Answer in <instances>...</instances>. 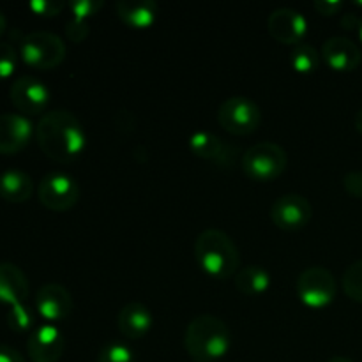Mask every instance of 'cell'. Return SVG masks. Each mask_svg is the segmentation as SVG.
I'll return each instance as SVG.
<instances>
[{"label":"cell","instance_id":"obj_1","mask_svg":"<svg viewBox=\"0 0 362 362\" xmlns=\"http://www.w3.org/2000/svg\"><path fill=\"white\" fill-rule=\"evenodd\" d=\"M35 141L46 158L67 165L83 154L87 133L83 124L69 110H52L39 119Z\"/></svg>","mask_w":362,"mask_h":362},{"label":"cell","instance_id":"obj_2","mask_svg":"<svg viewBox=\"0 0 362 362\" xmlns=\"http://www.w3.org/2000/svg\"><path fill=\"white\" fill-rule=\"evenodd\" d=\"M194 262L207 276L228 279L239 272L240 253L232 237L219 228H207L194 239Z\"/></svg>","mask_w":362,"mask_h":362},{"label":"cell","instance_id":"obj_3","mask_svg":"<svg viewBox=\"0 0 362 362\" xmlns=\"http://www.w3.org/2000/svg\"><path fill=\"white\" fill-rule=\"evenodd\" d=\"M232 346L230 329L214 315H198L184 332V349L194 362H216L228 354Z\"/></svg>","mask_w":362,"mask_h":362},{"label":"cell","instance_id":"obj_4","mask_svg":"<svg viewBox=\"0 0 362 362\" xmlns=\"http://www.w3.org/2000/svg\"><path fill=\"white\" fill-rule=\"evenodd\" d=\"M286 151L274 141H258L240 158V168L255 182H271L278 179L286 170Z\"/></svg>","mask_w":362,"mask_h":362},{"label":"cell","instance_id":"obj_5","mask_svg":"<svg viewBox=\"0 0 362 362\" xmlns=\"http://www.w3.org/2000/svg\"><path fill=\"white\" fill-rule=\"evenodd\" d=\"M66 53V42L53 32H28L20 41V59L32 69H55L64 62Z\"/></svg>","mask_w":362,"mask_h":362},{"label":"cell","instance_id":"obj_6","mask_svg":"<svg viewBox=\"0 0 362 362\" xmlns=\"http://www.w3.org/2000/svg\"><path fill=\"white\" fill-rule=\"evenodd\" d=\"M218 122L233 136H247L260 127L262 110L246 95H232L219 105Z\"/></svg>","mask_w":362,"mask_h":362},{"label":"cell","instance_id":"obj_7","mask_svg":"<svg viewBox=\"0 0 362 362\" xmlns=\"http://www.w3.org/2000/svg\"><path fill=\"white\" fill-rule=\"evenodd\" d=\"M296 292L304 306L311 310H322L336 299L338 283L329 269L315 265L300 272L296 281Z\"/></svg>","mask_w":362,"mask_h":362},{"label":"cell","instance_id":"obj_8","mask_svg":"<svg viewBox=\"0 0 362 362\" xmlns=\"http://www.w3.org/2000/svg\"><path fill=\"white\" fill-rule=\"evenodd\" d=\"M81 187L76 179L64 172L46 173L37 184L39 204L52 212H66L78 204Z\"/></svg>","mask_w":362,"mask_h":362},{"label":"cell","instance_id":"obj_9","mask_svg":"<svg viewBox=\"0 0 362 362\" xmlns=\"http://www.w3.org/2000/svg\"><path fill=\"white\" fill-rule=\"evenodd\" d=\"M9 98L14 108L25 117L45 115V110L49 105V88L42 83L39 78L35 76H25L16 78L9 87Z\"/></svg>","mask_w":362,"mask_h":362},{"label":"cell","instance_id":"obj_10","mask_svg":"<svg viewBox=\"0 0 362 362\" xmlns=\"http://www.w3.org/2000/svg\"><path fill=\"white\" fill-rule=\"evenodd\" d=\"M311 218H313V207L303 194H283L271 207L272 223L285 232H299L306 228Z\"/></svg>","mask_w":362,"mask_h":362},{"label":"cell","instance_id":"obj_11","mask_svg":"<svg viewBox=\"0 0 362 362\" xmlns=\"http://www.w3.org/2000/svg\"><path fill=\"white\" fill-rule=\"evenodd\" d=\"M267 32L274 41L286 46H297L304 42L308 34V20L300 11L292 7L274 9L267 18Z\"/></svg>","mask_w":362,"mask_h":362},{"label":"cell","instance_id":"obj_12","mask_svg":"<svg viewBox=\"0 0 362 362\" xmlns=\"http://www.w3.org/2000/svg\"><path fill=\"white\" fill-rule=\"evenodd\" d=\"M66 350V338L53 324L37 325L27 339V354L32 362H59Z\"/></svg>","mask_w":362,"mask_h":362},{"label":"cell","instance_id":"obj_13","mask_svg":"<svg viewBox=\"0 0 362 362\" xmlns=\"http://www.w3.org/2000/svg\"><path fill=\"white\" fill-rule=\"evenodd\" d=\"M34 136L35 127L28 117L21 113H0V154H18Z\"/></svg>","mask_w":362,"mask_h":362},{"label":"cell","instance_id":"obj_14","mask_svg":"<svg viewBox=\"0 0 362 362\" xmlns=\"http://www.w3.org/2000/svg\"><path fill=\"white\" fill-rule=\"evenodd\" d=\"M189 151L197 158L212 161L219 168H232L239 156V151L233 145L225 144L218 134L209 133V131H197L191 134Z\"/></svg>","mask_w":362,"mask_h":362},{"label":"cell","instance_id":"obj_15","mask_svg":"<svg viewBox=\"0 0 362 362\" xmlns=\"http://www.w3.org/2000/svg\"><path fill=\"white\" fill-rule=\"evenodd\" d=\"M73 297L66 286L59 283H46L35 293V310L46 324L66 320L73 313Z\"/></svg>","mask_w":362,"mask_h":362},{"label":"cell","instance_id":"obj_16","mask_svg":"<svg viewBox=\"0 0 362 362\" xmlns=\"http://www.w3.org/2000/svg\"><path fill=\"white\" fill-rule=\"evenodd\" d=\"M322 60L336 73H352L362 62V52L359 46L349 37L332 35L322 45Z\"/></svg>","mask_w":362,"mask_h":362},{"label":"cell","instance_id":"obj_17","mask_svg":"<svg viewBox=\"0 0 362 362\" xmlns=\"http://www.w3.org/2000/svg\"><path fill=\"white\" fill-rule=\"evenodd\" d=\"M117 325H119V331L124 338L136 341V339L145 338L148 334V331L154 325V317L145 304L127 303L126 306L120 308Z\"/></svg>","mask_w":362,"mask_h":362},{"label":"cell","instance_id":"obj_18","mask_svg":"<svg viewBox=\"0 0 362 362\" xmlns=\"http://www.w3.org/2000/svg\"><path fill=\"white\" fill-rule=\"evenodd\" d=\"M30 286L25 272L18 265L9 262H0V303L14 308L25 304Z\"/></svg>","mask_w":362,"mask_h":362},{"label":"cell","instance_id":"obj_19","mask_svg":"<svg viewBox=\"0 0 362 362\" xmlns=\"http://www.w3.org/2000/svg\"><path fill=\"white\" fill-rule=\"evenodd\" d=\"M119 20L134 30H147L156 23L159 6L154 0H119L115 4Z\"/></svg>","mask_w":362,"mask_h":362},{"label":"cell","instance_id":"obj_20","mask_svg":"<svg viewBox=\"0 0 362 362\" xmlns=\"http://www.w3.org/2000/svg\"><path fill=\"white\" fill-rule=\"evenodd\" d=\"M34 182L20 168H7L0 173V198L9 204H25L32 198Z\"/></svg>","mask_w":362,"mask_h":362},{"label":"cell","instance_id":"obj_21","mask_svg":"<svg viewBox=\"0 0 362 362\" xmlns=\"http://www.w3.org/2000/svg\"><path fill=\"white\" fill-rule=\"evenodd\" d=\"M235 288L246 297L264 296L271 288V274L260 265H247L235 274Z\"/></svg>","mask_w":362,"mask_h":362},{"label":"cell","instance_id":"obj_22","mask_svg":"<svg viewBox=\"0 0 362 362\" xmlns=\"http://www.w3.org/2000/svg\"><path fill=\"white\" fill-rule=\"evenodd\" d=\"M320 52L306 41L293 46L292 53H290V64H292L293 71H297L299 74H313L320 67Z\"/></svg>","mask_w":362,"mask_h":362},{"label":"cell","instance_id":"obj_23","mask_svg":"<svg viewBox=\"0 0 362 362\" xmlns=\"http://www.w3.org/2000/svg\"><path fill=\"white\" fill-rule=\"evenodd\" d=\"M341 286L349 299L362 304V258L345 269L341 278Z\"/></svg>","mask_w":362,"mask_h":362},{"label":"cell","instance_id":"obj_24","mask_svg":"<svg viewBox=\"0 0 362 362\" xmlns=\"http://www.w3.org/2000/svg\"><path fill=\"white\" fill-rule=\"evenodd\" d=\"M95 362H136V357L124 343H108L99 350Z\"/></svg>","mask_w":362,"mask_h":362},{"label":"cell","instance_id":"obj_25","mask_svg":"<svg viewBox=\"0 0 362 362\" xmlns=\"http://www.w3.org/2000/svg\"><path fill=\"white\" fill-rule=\"evenodd\" d=\"M7 324L14 332H25L34 325V315L25 304H18L7 311Z\"/></svg>","mask_w":362,"mask_h":362},{"label":"cell","instance_id":"obj_26","mask_svg":"<svg viewBox=\"0 0 362 362\" xmlns=\"http://www.w3.org/2000/svg\"><path fill=\"white\" fill-rule=\"evenodd\" d=\"M20 55L9 42H0V81L7 80L14 74Z\"/></svg>","mask_w":362,"mask_h":362},{"label":"cell","instance_id":"obj_27","mask_svg":"<svg viewBox=\"0 0 362 362\" xmlns=\"http://www.w3.org/2000/svg\"><path fill=\"white\" fill-rule=\"evenodd\" d=\"M67 7L73 13V18L87 21L88 18L95 16L105 7V2L103 0H74V2L67 4Z\"/></svg>","mask_w":362,"mask_h":362},{"label":"cell","instance_id":"obj_28","mask_svg":"<svg viewBox=\"0 0 362 362\" xmlns=\"http://www.w3.org/2000/svg\"><path fill=\"white\" fill-rule=\"evenodd\" d=\"M67 7L66 2L62 0H32L28 4V9L41 18H55L62 13Z\"/></svg>","mask_w":362,"mask_h":362},{"label":"cell","instance_id":"obj_29","mask_svg":"<svg viewBox=\"0 0 362 362\" xmlns=\"http://www.w3.org/2000/svg\"><path fill=\"white\" fill-rule=\"evenodd\" d=\"M88 34H90V28H88L87 21L71 18L66 23V35L71 42H83Z\"/></svg>","mask_w":362,"mask_h":362},{"label":"cell","instance_id":"obj_30","mask_svg":"<svg viewBox=\"0 0 362 362\" xmlns=\"http://www.w3.org/2000/svg\"><path fill=\"white\" fill-rule=\"evenodd\" d=\"M343 187L350 197L362 200V170H352L343 177Z\"/></svg>","mask_w":362,"mask_h":362},{"label":"cell","instance_id":"obj_31","mask_svg":"<svg viewBox=\"0 0 362 362\" xmlns=\"http://www.w3.org/2000/svg\"><path fill=\"white\" fill-rule=\"evenodd\" d=\"M313 6L322 16H334L341 11L343 2H339V0H315Z\"/></svg>","mask_w":362,"mask_h":362},{"label":"cell","instance_id":"obj_32","mask_svg":"<svg viewBox=\"0 0 362 362\" xmlns=\"http://www.w3.org/2000/svg\"><path fill=\"white\" fill-rule=\"evenodd\" d=\"M0 362H27V359L13 346L0 345Z\"/></svg>","mask_w":362,"mask_h":362},{"label":"cell","instance_id":"obj_33","mask_svg":"<svg viewBox=\"0 0 362 362\" xmlns=\"http://www.w3.org/2000/svg\"><path fill=\"white\" fill-rule=\"evenodd\" d=\"M354 127L362 134V108L357 110V113L354 115Z\"/></svg>","mask_w":362,"mask_h":362},{"label":"cell","instance_id":"obj_34","mask_svg":"<svg viewBox=\"0 0 362 362\" xmlns=\"http://www.w3.org/2000/svg\"><path fill=\"white\" fill-rule=\"evenodd\" d=\"M6 28H7L6 14H4L2 11H0V37H2V34H4V32H6Z\"/></svg>","mask_w":362,"mask_h":362},{"label":"cell","instance_id":"obj_35","mask_svg":"<svg viewBox=\"0 0 362 362\" xmlns=\"http://www.w3.org/2000/svg\"><path fill=\"white\" fill-rule=\"evenodd\" d=\"M327 362H354V361H352V359H349V357L336 356V357H332V359H329Z\"/></svg>","mask_w":362,"mask_h":362},{"label":"cell","instance_id":"obj_36","mask_svg":"<svg viewBox=\"0 0 362 362\" xmlns=\"http://www.w3.org/2000/svg\"><path fill=\"white\" fill-rule=\"evenodd\" d=\"M357 34H359V39H361V42H362V18L359 20V27H357Z\"/></svg>","mask_w":362,"mask_h":362}]
</instances>
